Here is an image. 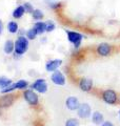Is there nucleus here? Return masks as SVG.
<instances>
[{
  "instance_id": "ddd939ff",
  "label": "nucleus",
  "mask_w": 120,
  "mask_h": 126,
  "mask_svg": "<svg viewBox=\"0 0 120 126\" xmlns=\"http://www.w3.org/2000/svg\"><path fill=\"white\" fill-rule=\"evenodd\" d=\"M92 122L95 125H101L104 122V117L100 111H95L92 113Z\"/></svg>"
},
{
  "instance_id": "0eeeda50",
  "label": "nucleus",
  "mask_w": 120,
  "mask_h": 126,
  "mask_svg": "<svg viewBox=\"0 0 120 126\" xmlns=\"http://www.w3.org/2000/svg\"><path fill=\"white\" fill-rule=\"evenodd\" d=\"M32 88H33L34 90H36V92H38L39 94H44L46 93L47 90V84H46V81L45 79H37L33 84H32L31 86Z\"/></svg>"
},
{
  "instance_id": "a211bd4d",
  "label": "nucleus",
  "mask_w": 120,
  "mask_h": 126,
  "mask_svg": "<svg viewBox=\"0 0 120 126\" xmlns=\"http://www.w3.org/2000/svg\"><path fill=\"white\" fill-rule=\"evenodd\" d=\"M37 35H38V33H37V31H36L35 27H32L31 30L25 32V36L29 40H34V39L37 37Z\"/></svg>"
},
{
  "instance_id": "aec40b11",
  "label": "nucleus",
  "mask_w": 120,
  "mask_h": 126,
  "mask_svg": "<svg viewBox=\"0 0 120 126\" xmlns=\"http://www.w3.org/2000/svg\"><path fill=\"white\" fill-rule=\"evenodd\" d=\"M7 30H9V32L12 34H16L19 30L18 24L15 21H11V22H9V24H7Z\"/></svg>"
},
{
  "instance_id": "cd10ccee",
  "label": "nucleus",
  "mask_w": 120,
  "mask_h": 126,
  "mask_svg": "<svg viewBox=\"0 0 120 126\" xmlns=\"http://www.w3.org/2000/svg\"><path fill=\"white\" fill-rule=\"evenodd\" d=\"M119 118H120V110H119Z\"/></svg>"
},
{
  "instance_id": "4be33fe9",
  "label": "nucleus",
  "mask_w": 120,
  "mask_h": 126,
  "mask_svg": "<svg viewBox=\"0 0 120 126\" xmlns=\"http://www.w3.org/2000/svg\"><path fill=\"white\" fill-rule=\"evenodd\" d=\"M79 125H80V122L78 119H76V118H70V119L66 120L64 126H79Z\"/></svg>"
},
{
  "instance_id": "6e6552de",
  "label": "nucleus",
  "mask_w": 120,
  "mask_h": 126,
  "mask_svg": "<svg viewBox=\"0 0 120 126\" xmlns=\"http://www.w3.org/2000/svg\"><path fill=\"white\" fill-rule=\"evenodd\" d=\"M79 88L84 93H90L93 89V80L90 78H81L79 80Z\"/></svg>"
},
{
  "instance_id": "393cba45",
  "label": "nucleus",
  "mask_w": 120,
  "mask_h": 126,
  "mask_svg": "<svg viewBox=\"0 0 120 126\" xmlns=\"http://www.w3.org/2000/svg\"><path fill=\"white\" fill-rule=\"evenodd\" d=\"M45 23H46V32H47V33L53 32L55 30V24H54L53 21H47Z\"/></svg>"
},
{
  "instance_id": "a878e982",
  "label": "nucleus",
  "mask_w": 120,
  "mask_h": 126,
  "mask_svg": "<svg viewBox=\"0 0 120 126\" xmlns=\"http://www.w3.org/2000/svg\"><path fill=\"white\" fill-rule=\"evenodd\" d=\"M101 126H115L112 122H110V121H104L103 123L101 124Z\"/></svg>"
},
{
  "instance_id": "2eb2a0df",
  "label": "nucleus",
  "mask_w": 120,
  "mask_h": 126,
  "mask_svg": "<svg viewBox=\"0 0 120 126\" xmlns=\"http://www.w3.org/2000/svg\"><path fill=\"white\" fill-rule=\"evenodd\" d=\"M24 14H25V10H24V7H23V5H19V6H17L14 10V12H13V17L15 19H20Z\"/></svg>"
},
{
  "instance_id": "f03ea898",
  "label": "nucleus",
  "mask_w": 120,
  "mask_h": 126,
  "mask_svg": "<svg viewBox=\"0 0 120 126\" xmlns=\"http://www.w3.org/2000/svg\"><path fill=\"white\" fill-rule=\"evenodd\" d=\"M27 49H29V39L24 36H19L15 41V54L23 55Z\"/></svg>"
},
{
  "instance_id": "7ed1b4c3",
  "label": "nucleus",
  "mask_w": 120,
  "mask_h": 126,
  "mask_svg": "<svg viewBox=\"0 0 120 126\" xmlns=\"http://www.w3.org/2000/svg\"><path fill=\"white\" fill-rule=\"evenodd\" d=\"M23 98L26 101V103L30 104L31 106H33V107H36V106L39 105V97L34 92V89H24Z\"/></svg>"
},
{
  "instance_id": "4468645a",
  "label": "nucleus",
  "mask_w": 120,
  "mask_h": 126,
  "mask_svg": "<svg viewBox=\"0 0 120 126\" xmlns=\"http://www.w3.org/2000/svg\"><path fill=\"white\" fill-rule=\"evenodd\" d=\"M34 27L37 31L38 35H42L43 33L46 32V23L45 22H42V21H37L34 24Z\"/></svg>"
},
{
  "instance_id": "5701e85b",
  "label": "nucleus",
  "mask_w": 120,
  "mask_h": 126,
  "mask_svg": "<svg viewBox=\"0 0 120 126\" xmlns=\"http://www.w3.org/2000/svg\"><path fill=\"white\" fill-rule=\"evenodd\" d=\"M15 89H16V85H15V83H12L11 85L6 86V87H4V88H2V89H1V94H9V93L14 92Z\"/></svg>"
},
{
  "instance_id": "f8f14e48",
  "label": "nucleus",
  "mask_w": 120,
  "mask_h": 126,
  "mask_svg": "<svg viewBox=\"0 0 120 126\" xmlns=\"http://www.w3.org/2000/svg\"><path fill=\"white\" fill-rule=\"evenodd\" d=\"M61 64H62V60H60V59H54V60H50V61L46 62L45 69L47 70V72H55V70L58 69V67Z\"/></svg>"
},
{
  "instance_id": "9b49d317",
  "label": "nucleus",
  "mask_w": 120,
  "mask_h": 126,
  "mask_svg": "<svg viewBox=\"0 0 120 126\" xmlns=\"http://www.w3.org/2000/svg\"><path fill=\"white\" fill-rule=\"evenodd\" d=\"M15 99L16 98L13 96V94H5L0 98V107L1 108H7L10 107L15 102Z\"/></svg>"
},
{
  "instance_id": "423d86ee",
  "label": "nucleus",
  "mask_w": 120,
  "mask_h": 126,
  "mask_svg": "<svg viewBox=\"0 0 120 126\" xmlns=\"http://www.w3.org/2000/svg\"><path fill=\"white\" fill-rule=\"evenodd\" d=\"M77 115L80 119H87L92 116V109L91 106L87 103H82L80 104L79 108L77 109Z\"/></svg>"
},
{
  "instance_id": "dca6fc26",
  "label": "nucleus",
  "mask_w": 120,
  "mask_h": 126,
  "mask_svg": "<svg viewBox=\"0 0 120 126\" xmlns=\"http://www.w3.org/2000/svg\"><path fill=\"white\" fill-rule=\"evenodd\" d=\"M14 49H15V43L12 40H7L4 43V53L10 55L14 52Z\"/></svg>"
},
{
  "instance_id": "6ab92c4d",
  "label": "nucleus",
  "mask_w": 120,
  "mask_h": 126,
  "mask_svg": "<svg viewBox=\"0 0 120 126\" xmlns=\"http://www.w3.org/2000/svg\"><path fill=\"white\" fill-rule=\"evenodd\" d=\"M16 85V89H20V90H24L27 86H29V82L25 80H19L15 83Z\"/></svg>"
},
{
  "instance_id": "bb28decb",
  "label": "nucleus",
  "mask_w": 120,
  "mask_h": 126,
  "mask_svg": "<svg viewBox=\"0 0 120 126\" xmlns=\"http://www.w3.org/2000/svg\"><path fill=\"white\" fill-rule=\"evenodd\" d=\"M2 30H3V23L1 20H0V35L2 34Z\"/></svg>"
},
{
  "instance_id": "1a4fd4ad",
  "label": "nucleus",
  "mask_w": 120,
  "mask_h": 126,
  "mask_svg": "<svg viewBox=\"0 0 120 126\" xmlns=\"http://www.w3.org/2000/svg\"><path fill=\"white\" fill-rule=\"evenodd\" d=\"M51 80L52 82H53L54 84L56 85H60V86H62V85H64L65 84V77H64V75H63L60 70H55V72L52 74V76H51Z\"/></svg>"
},
{
  "instance_id": "f3484780",
  "label": "nucleus",
  "mask_w": 120,
  "mask_h": 126,
  "mask_svg": "<svg viewBox=\"0 0 120 126\" xmlns=\"http://www.w3.org/2000/svg\"><path fill=\"white\" fill-rule=\"evenodd\" d=\"M32 15V17H33L34 20L36 21H41L43 18H44V15H43L42 13V11H40V10H37V9H35L34 12L31 14Z\"/></svg>"
},
{
  "instance_id": "f257e3e1",
  "label": "nucleus",
  "mask_w": 120,
  "mask_h": 126,
  "mask_svg": "<svg viewBox=\"0 0 120 126\" xmlns=\"http://www.w3.org/2000/svg\"><path fill=\"white\" fill-rule=\"evenodd\" d=\"M101 99L109 105H116L119 103V97L113 89H105L101 93Z\"/></svg>"
},
{
  "instance_id": "c85d7f7f",
  "label": "nucleus",
  "mask_w": 120,
  "mask_h": 126,
  "mask_svg": "<svg viewBox=\"0 0 120 126\" xmlns=\"http://www.w3.org/2000/svg\"><path fill=\"white\" fill-rule=\"evenodd\" d=\"M119 103H120V96H119Z\"/></svg>"
},
{
  "instance_id": "b1692460",
  "label": "nucleus",
  "mask_w": 120,
  "mask_h": 126,
  "mask_svg": "<svg viewBox=\"0 0 120 126\" xmlns=\"http://www.w3.org/2000/svg\"><path fill=\"white\" fill-rule=\"evenodd\" d=\"M23 7H24V10H25V13H27V14H32L34 12V7H33V5L31 4V3H29V2H25V3H23Z\"/></svg>"
},
{
  "instance_id": "20e7f679",
  "label": "nucleus",
  "mask_w": 120,
  "mask_h": 126,
  "mask_svg": "<svg viewBox=\"0 0 120 126\" xmlns=\"http://www.w3.org/2000/svg\"><path fill=\"white\" fill-rule=\"evenodd\" d=\"M114 52V46L109 44V43H100L99 45H97L96 47V53L97 55H99L100 57H109L111 56Z\"/></svg>"
},
{
  "instance_id": "9d476101",
  "label": "nucleus",
  "mask_w": 120,
  "mask_h": 126,
  "mask_svg": "<svg viewBox=\"0 0 120 126\" xmlns=\"http://www.w3.org/2000/svg\"><path fill=\"white\" fill-rule=\"evenodd\" d=\"M65 106L66 108L69 110H72V111H74V110H77L80 106V102L79 100L77 99L76 97H69L67 99L65 100Z\"/></svg>"
},
{
  "instance_id": "39448f33",
  "label": "nucleus",
  "mask_w": 120,
  "mask_h": 126,
  "mask_svg": "<svg viewBox=\"0 0 120 126\" xmlns=\"http://www.w3.org/2000/svg\"><path fill=\"white\" fill-rule=\"evenodd\" d=\"M66 35H67V40L71 43H73L75 48H78L82 41V35L74 31H66Z\"/></svg>"
},
{
  "instance_id": "412c9836",
  "label": "nucleus",
  "mask_w": 120,
  "mask_h": 126,
  "mask_svg": "<svg viewBox=\"0 0 120 126\" xmlns=\"http://www.w3.org/2000/svg\"><path fill=\"white\" fill-rule=\"evenodd\" d=\"M12 84V80L9 78H5V77H0V87L1 88H4L6 86H9Z\"/></svg>"
}]
</instances>
